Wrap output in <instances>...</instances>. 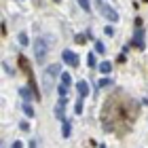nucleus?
<instances>
[{"label": "nucleus", "mask_w": 148, "mask_h": 148, "mask_svg": "<svg viewBox=\"0 0 148 148\" xmlns=\"http://www.w3.org/2000/svg\"><path fill=\"white\" fill-rule=\"evenodd\" d=\"M66 104H68V97H62L57 102V106H55V116L57 119H64V114H66Z\"/></svg>", "instance_id": "8"}, {"label": "nucleus", "mask_w": 148, "mask_h": 148, "mask_svg": "<svg viewBox=\"0 0 148 148\" xmlns=\"http://www.w3.org/2000/svg\"><path fill=\"white\" fill-rule=\"evenodd\" d=\"M17 42L21 45V47L30 45V38H28V34H25V32H19V36H17Z\"/></svg>", "instance_id": "14"}, {"label": "nucleus", "mask_w": 148, "mask_h": 148, "mask_svg": "<svg viewBox=\"0 0 148 148\" xmlns=\"http://www.w3.org/2000/svg\"><path fill=\"white\" fill-rule=\"evenodd\" d=\"M87 64H89V68H95V66H97L95 53H89V55H87Z\"/></svg>", "instance_id": "16"}, {"label": "nucleus", "mask_w": 148, "mask_h": 148, "mask_svg": "<svg viewBox=\"0 0 148 148\" xmlns=\"http://www.w3.org/2000/svg\"><path fill=\"white\" fill-rule=\"evenodd\" d=\"M131 47H138V49H144L146 47V32L142 28H136V34L131 38Z\"/></svg>", "instance_id": "4"}, {"label": "nucleus", "mask_w": 148, "mask_h": 148, "mask_svg": "<svg viewBox=\"0 0 148 148\" xmlns=\"http://www.w3.org/2000/svg\"><path fill=\"white\" fill-rule=\"evenodd\" d=\"M55 2H62V0H55Z\"/></svg>", "instance_id": "27"}, {"label": "nucleus", "mask_w": 148, "mask_h": 148, "mask_svg": "<svg viewBox=\"0 0 148 148\" xmlns=\"http://www.w3.org/2000/svg\"><path fill=\"white\" fill-rule=\"evenodd\" d=\"M95 6H97V11L102 13V15L108 19V21L119 23V13H116V9H112V6L106 2V0H95Z\"/></svg>", "instance_id": "3"}, {"label": "nucleus", "mask_w": 148, "mask_h": 148, "mask_svg": "<svg viewBox=\"0 0 148 148\" xmlns=\"http://www.w3.org/2000/svg\"><path fill=\"white\" fill-rule=\"evenodd\" d=\"M17 66H19V70H21L25 76H34L32 66H30V62H28V57H25V55H17Z\"/></svg>", "instance_id": "5"}, {"label": "nucleus", "mask_w": 148, "mask_h": 148, "mask_svg": "<svg viewBox=\"0 0 148 148\" xmlns=\"http://www.w3.org/2000/svg\"><path fill=\"white\" fill-rule=\"evenodd\" d=\"M59 72H62V66H59V64H51L49 66V68H47L45 70V78H55V76H59Z\"/></svg>", "instance_id": "7"}, {"label": "nucleus", "mask_w": 148, "mask_h": 148, "mask_svg": "<svg viewBox=\"0 0 148 148\" xmlns=\"http://www.w3.org/2000/svg\"><path fill=\"white\" fill-rule=\"evenodd\" d=\"M32 49H34L36 64H45V57H47V53H49V40L47 38H36L34 45H32Z\"/></svg>", "instance_id": "2"}, {"label": "nucleus", "mask_w": 148, "mask_h": 148, "mask_svg": "<svg viewBox=\"0 0 148 148\" xmlns=\"http://www.w3.org/2000/svg\"><path fill=\"white\" fill-rule=\"evenodd\" d=\"M62 59H64V62H66V64L70 66V68H76V66L80 64L78 55H76V53H74V51H68V49H66V51L62 53Z\"/></svg>", "instance_id": "6"}, {"label": "nucleus", "mask_w": 148, "mask_h": 148, "mask_svg": "<svg viewBox=\"0 0 148 148\" xmlns=\"http://www.w3.org/2000/svg\"><path fill=\"white\" fill-rule=\"evenodd\" d=\"M95 87H97V91L99 89H108V87H114V80L112 78H99L95 83Z\"/></svg>", "instance_id": "10"}, {"label": "nucleus", "mask_w": 148, "mask_h": 148, "mask_svg": "<svg viewBox=\"0 0 148 148\" xmlns=\"http://www.w3.org/2000/svg\"><path fill=\"white\" fill-rule=\"evenodd\" d=\"M19 2H21V0H19Z\"/></svg>", "instance_id": "29"}, {"label": "nucleus", "mask_w": 148, "mask_h": 148, "mask_svg": "<svg viewBox=\"0 0 148 148\" xmlns=\"http://www.w3.org/2000/svg\"><path fill=\"white\" fill-rule=\"evenodd\" d=\"M99 148H106V146H104V144H102V146H99Z\"/></svg>", "instance_id": "26"}, {"label": "nucleus", "mask_w": 148, "mask_h": 148, "mask_svg": "<svg viewBox=\"0 0 148 148\" xmlns=\"http://www.w3.org/2000/svg\"><path fill=\"white\" fill-rule=\"evenodd\" d=\"M78 4L83 6V11H87V13L91 11V4H89V0H78Z\"/></svg>", "instance_id": "21"}, {"label": "nucleus", "mask_w": 148, "mask_h": 148, "mask_svg": "<svg viewBox=\"0 0 148 148\" xmlns=\"http://www.w3.org/2000/svg\"><path fill=\"white\" fill-rule=\"evenodd\" d=\"M21 108H23V112H25V114H28V116H34V108H32V106H30V104H23V106H21Z\"/></svg>", "instance_id": "20"}, {"label": "nucleus", "mask_w": 148, "mask_h": 148, "mask_svg": "<svg viewBox=\"0 0 148 148\" xmlns=\"http://www.w3.org/2000/svg\"><path fill=\"white\" fill-rule=\"evenodd\" d=\"M104 32H106V36H114V28H112V25H106Z\"/></svg>", "instance_id": "23"}, {"label": "nucleus", "mask_w": 148, "mask_h": 148, "mask_svg": "<svg viewBox=\"0 0 148 148\" xmlns=\"http://www.w3.org/2000/svg\"><path fill=\"white\" fill-rule=\"evenodd\" d=\"M19 95H21L23 99H28V102H30V99H32V97H34V99H36V95H34V91H32V89H30V87H21V89H19Z\"/></svg>", "instance_id": "11"}, {"label": "nucleus", "mask_w": 148, "mask_h": 148, "mask_svg": "<svg viewBox=\"0 0 148 148\" xmlns=\"http://www.w3.org/2000/svg\"><path fill=\"white\" fill-rule=\"evenodd\" d=\"M76 91H78L80 97H87L89 95V83H87V80H78L76 83Z\"/></svg>", "instance_id": "9"}, {"label": "nucleus", "mask_w": 148, "mask_h": 148, "mask_svg": "<svg viewBox=\"0 0 148 148\" xmlns=\"http://www.w3.org/2000/svg\"><path fill=\"white\" fill-rule=\"evenodd\" d=\"M83 99H85V97H78V102H76V106H74V112H76V114H83V108H85Z\"/></svg>", "instance_id": "17"}, {"label": "nucleus", "mask_w": 148, "mask_h": 148, "mask_svg": "<svg viewBox=\"0 0 148 148\" xmlns=\"http://www.w3.org/2000/svg\"><path fill=\"white\" fill-rule=\"evenodd\" d=\"M142 2H148V0H142Z\"/></svg>", "instance_id": "28"}, {"label": "nucleus", "mask_w": 148, "mask_h": 148, "mask_svg": "<svg viewBox=\"0 0 148 148\" xmlns=\"http://www.w3.org/2000/svg\"><path fill=\"white\" fill-rule=\"evenodd\" d=\"M136 119H138V104L121 91L112 93L104 102L102 112H99V121H102L104 129L110 133H116V136L129 133Z\"/></svg>", "instance_id": "1"}, {"label": "nucleus", "mask_w": 148, "mask_h": 148, "mask_svg": "<svg viewBox=\"0 0 148 148\" xmlns=\"http://www.w3.org/2000/svg\"><path fill=\"white\" fill-rule=\"evenodd\" d=\"M95 53H99V55H104V53H106V47H104V42L95 40Z\"/></svg>", "instance_id": "18"}, {"label": "nucleus", "mask_w": 148, "mask_h": 148, "mask_svg": "<svg viewBox=\"0 0 148 148\" xmlns=\"http://www.w3.org/2000/svg\"><path fill=\"white\" fill-rule=\"evenodd\" d=\"M99 72L102 74H110L112 72V64L110 62H99Z\"/></svg>", "instance_id": "13"}, {"label": "nucleus", "mask_w": 148, "mask_h": 148, "mask_svg": "<svg viewBox=\"0 0 148 148\" xmlns=\"http://www.w3.org/2000/svg\"><path fill=\"white\" fill-rule=\"evenodd\" d=\"M70 133H72V123H70V121H64V123H62V136L70 138Z\"/></svg>", "instance_id": "12"}, {"label": "nucleus", "mask_w": 148, "mask_h": 148, "mask_svg": "<svg viewBox=\"0 0 148 148\" xmlns=\"http://www.w3.org/2000/svg\"><path fill=\"white\" fill-rule=\"evenodd\" d=\"M74 42H78V45H85V42H87V36H85V34H76Z\"/></svg>", "instance_id": "22"}, {"label": "nucleus", "mask_w": 148, "mask_h": 148, "mask_svg": "<svg viewBox=\"0 0 148 148\" xmlns=\"http://www.w3.org/2000/svg\"><path fill=\"white\" fill-rule=\"evenodd\" d=\"M62 85H72V76H70V74L68 72H66V74H62Z\"/></svg>", "instance_id": "19"}, {"label": "nucleus", "mask_w": 148, "mask_h": 148, "mask_svg": "<svg viewBox=\"0 0 148 148\" xmlns=\"http://www.w3.org/2000/svg\"><path fill=\"white\" fill-rule=\"evenodd\" d=\"M11 148H23V144L19 142V140H15V142H13V146H11Z\"/></svg>", "instance_id": "25"}, {"label": "nucleus", "mask_w": 148, "mask_h": 148, "mask_svg": "<svg viewBox=\"0 0 148 148\" xmlns=\"http://www.w3.org/2000/svg\"><path fill=\"white\" fill-rule=\"evenodd\" d=\"M68 91H70V87H68V85H59V87H57L59 97H68Z\"/></svg>", "instance_id": "15"}, {"label": "nucleus", "mask_w": 148, "mask_h": 148, "mask_svg": "<svg viewBox=\"0 0 148 148\" xmlns=\"http://www.w3.org/2000/svg\"><path fill=\"white\" fill-rule=\"evenodd\" d=\"M19 127H21V131H28V129H30L28 121H21V123H19Z\"/></svg>", "instance_id": "24"}]
</instances>
